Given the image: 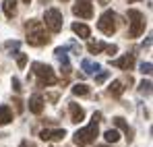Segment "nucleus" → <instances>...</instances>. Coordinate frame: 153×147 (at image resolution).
<instances>
[{"label":"nucleus","instance_id":"f257e3e1","mask_svg":"<svg viewBox=\"0 0 153 147\" xmlns=\"http://www.w3.org/2000/svg\"><path fill=\"white\" fill-rule=\"evenodd\" d=\"M25 31H27V44L35 46V48L50 44V40H52L50 35H48V31H46V27H44V23L35 21V19H31V21L25 23Z\"/></svg>","mask_w":153,"mask_h":147},{"label":"nucleus","instance_id":"f03ea898","mask_svg":"<svg viewBox=\"0 0 153 147\" xmlns=\"http://www.w3.org/2000/svg\"><path fill=\"white\" fill-rule=\"evenodd\" d=\"M100 122H102V114H100V112H95V114H93V118H91V124H89V126H85V128H81V131H76L75 135H73L75 145H79V147L91 145V143L95 141L97 133H100Z\"/></svg>","mask_w":153,"mask_h":147},{"label":"nucleus","instance_id":"7ed1b4c3","mask_svg":"<svg viewBox=\"0 0 153 147\" xmlns=\"http://www.w3.org/2000/svg\"><path fill=\"white\" fill-rule=\"evenodd\" d=\"M31 71H33L35 79H37V83H39L42 87H44V85H56V83H58V79H56V75H54V69H52L50 64L33 62Z\"/></svg>","mask_w":153,"mask_h":147},{"label":"nucleus","instance_id":"20e7f679","mask_svg":"<svg viewBox=\"0 0 153 147\" xmlns=\"http://www.w3.org/2000/svg\"><path fill=\"white\" fill-rule=\"evenodd\" d=\"M145 33V15L137 8L128 10V37H139Z\"/></svg>","mask_w":153,"mask_h":147},{"label":"nucleus","instance_id":"39448f33","mask_svg":"<svg viewBox=\"0 0 153 147\" xmlns=\"http://www.w3.org/2000/svg\"><path fill=\"white\" fill-rule=\"evenodd\" d=\"M97 29L103 35H114L116 29H118V15L114 10H105L100 17V21H97Z\"/></svg>","mask_w":153,"mask_h":147},{"label":"nucleus","instance_id":"423d86ee","mask_svg":"<svg viewBox=\"0 0 153 147\" xmlns=\"http://www.w3.org/2000/svg\"><path fill=\"white\" fill-rule=\"evenodd\" d=\"M44 25L48 27L50 33H60L62 31V13L58 8H48L44 13Z\"/></svg>","mask_w":153,"mask_h":147},{"label":"nucleus","instance_id":"0eeeda50","mask_svg":"<svg viewBox=\"0 0 153 147\" xmlns=\"http://www.w3.org/2000/svg\"><path fill=\"white\" fill-rule=\"evenodd\" d=\"M73 13L81 19H91L93 17V4L91 0H76L73 4Z\"/></svg>","mask_w":153,"mask_h":147},{"label":"nucleus","instance_id":"6e6552de","mask_svg":"<svg viewBox=\"0 0 153 147\" xmlns=\"http://www.w3.org/2000/svg\"><path fill=\"white\" fill-rule=\"evenodd\" d=\"M64 135H66L64 128H44L39 133V139L42 141H60V139H64Z\"/></svg>","mask_w":153,"mask_h":147},{"label":"nucleus","instance_id":"1a4fd4ad","mask_svg":"<svg viewBox=\"0 0 153 147\" xmlns=\"http://www.w3.org/2000/svg\"><path fill=\"white\" fill-rule=\"evenodd\" d=\"M112 64L118 66V69H122V71H132V66H134V54H124L122 58H114Z\"/></svg>","mask_w":153,"mask_h":147},{"label":"nucleus","instance_id":"9d476101","mask_svg":"<svg viewBox=\"0 0 153 147\" xmlns=\"http://www.w3.org/2000/svg\"><path fill=\"white\" fill-rule=\"evenodd\" d=\"M114 126H118V128H120V131L124 133V137H126V141H128V143H132V137H134V131H132V128L128 126V122L124 120V118H122V116H116V118H114Z\"/></svg>","mask_w":153,"mask_h":147},{"label":"nucleus","instance_id":"9b49d317","mask_svg":"<svg viewBox=\"0 0 153 147\" xmlns=\"http://www.w3.org/2000/svg\"><path fill=\"white\" fill-rule=\"evenodd\" d=\"M68 112H71V122H83L85 118V110L79 106V104H68Z\"/></svg>","mask_w":153,"mask_h":147},{"label":"nucleus","instance_id":"f8f14e48","mask_svg":"<svg viewBox=\"0 0 153 147\" xmlns=\"http://www.w3.org/2000/svg\"><path fill=\"white\" fill-rule=\"evenodd\" d=\"M29 112H33V114L44 112V98L42 96H31L29 98Z\"/></svg>","mask_w":153,"mask_h":147},{"label":"nucleus","instance_id":"ddd939ff","mask_svg":"<svg viewBox=\"0 0 153 147\" xmlns=\"http://www.w3.org/2000/svg\"><path fill=\"white\" fill-rule=\"evenodd\" d=\"M8 122H13V110L8 106H0V126H6Z\"/></svg>","mask_w":153,"mask_h":147},{"label":"nucleus","instance_id":"4468645a","mask_svg":"<svg viewBox=\"0 0 153 147\" xmlns=\"http://www.w3.org/2000/svg\"><path fill=\"white\" fill-rule=\"evenodd\" d=\"M2 8H4V15L8 19H13L17 15V0H4L2 2Z\"/></svg>","mask_w":153,"mask_h":147},{"label":"nucleus","instance_id":"2eb2a0df","mask_svg":"<svg viewBox=\"0 0 153 147\" xmlns=\"http://www.w3.org/2000/svg\"><path fill=\"white\" fill-rule=\"evenodd\" d=\"M122 91H124L122 81H112V83H110V87H108V93H110V96H114V98H120V96H122Z\"/></svg>","mask_w":153,"mask_h":147},{"label":"nucleus","instance_id":"dca6fc26","mask_svg":"<svg viewBox=\"0 0 153 147\" xmlns=\"http://www.w3.org/2000/svg\"><path fill=\"white\" fill-rule=\"evenodd\" d=\"M73 31H75L79 37H89V35H91V29L85 23H75L73 25Z\"/></svg>","mask_w":153,"mask_h":147},{"label":"nucleus","instance_id":"f3484780","mask_svg":"<svg viewBox=\"0 0 153 147\" xmlns=\"http://www.w3.org/2000/svg\"><path fill=\"white\" fill-rule=\"evenodd\" d=\"M102 66L97 62H91V60H83V73L85 75H95Z\"/></svg>","mask_w":153,"mask_h":147},{"label":"nucleus","instance_id":"a211bd4d","mask_svg":"<svg viewBox=\"0 0 153 147\" xmlns=\"http://www.w3.org/2000/svg\"><path fill=\"white\" fill-rule=\"evenodd\" d=\"M103 139H105L108 143H116V141L120 139V133H118V131H114V128H110V131H105V133H103Z\"/></svg>","mask_w":153,"mask_h":147},{"label":"nucleus","instance_id":"6ab92c4d","mask_svg":"<svg viewBox=\"0 0 153 147\" xmlns=\"http://www.w3.org/2000/svg\"><path fill=\"white\" fill-rule=\"evenodd\" d=\"M73 93L75 96H89V87L85 83H76V85H73Z\"/></svg>","mask_w":153,"mask_h":147},{"label":"nucleus","instance_id":"aec40b11","mask_svg":"<svg viewBox=\"0 0 153 147\" xmlns=\"http://www.w3.org/2000/svg\"><path fill=\"white\" fill-rule=\"evenodd\" d=\"M87 50H89L91 54H97V52L105 50V44H102V42H89V44H87Z\"/></svg>","mask_w":153,"mask_h":147},{"label":"nucleus","instance_id":"412c9836","mask_svg":"<svg viewBox=\"0 0 153 147\" xmlns=\"http://www.w3.org/2000/svg\"><path fill=\"white\" fill-rule=\"evenodd\" d=\"M139 91L141 93H151V81H141V85H139Z\"/></svg>","mask_w":153,"mask_h":147},{"label":"nucleus","instance_id":"4be33fe9","mask_svg":"<svg viewBox=\"0 0 153 147\" xmlns=\"http://www.w3.org/2000/svg\"><path fill=\"white\" fill-rule=\"evenodd\" d=\"M17 64H19V69H25V64H27L25 54H19V52H17Z\"/></svg>","mask_w":153,"mask_h":147},{"label":"nucleus","instance_id":"5701e85b","mask_svg":"<svg viewBox=\"0 0 153 147\" xmlns=\"http://www.w3.org/2000/svg\"><path fill=\"white\" fill-rule=\"evenodd\" d=\"M151 69H153L151 62H143V64H141V73L143 75H151Z\"/></svg>","mask_w":153,"mask_h":147},{"label":"nucleus","instance_id":"b1692460","mask_svg":"<svg viewBox=\"0 0 153 147\" xmlns=\"http://www.w3.org/2000/svg\"><path fill=\"white\" fill-rule=\"evenodd\" d=\"M13 89H15L17 93H21V89H23V87H21V81H19L17 77H13Z\"/></svg>","mask_w":153,"mask_h":147},{"label":"nucleus","instance_id":"393cba45","mask_svg":"<svg viewBox=\"0 0 153 147\" xmlns=\"http://www.w3.org/2000/svg\"><path fill=\"white\" fill-rule=\"evenodd\" d=\"M108 77H110V73H108V71H103V73H100L97 77H95V83H103Z\"/></svg>","mask_w":153,"mask_h":147},{"label":"nucleus","instance_id":"a878e982","mask_svg":"<svg viewBox=\"0 0 153 147\" xmlns=\"http://www.w3.org/2000/svg\"><path fill=\"white\" fill-rule=\"evenodd\" d=\"M105 52H108V54H110V56H114V54H116V52H118V48H116V46H114V44H112V46H105Z\"/></svg>","mask_w":153,"mask_h":147},{"label":"nucleus","instance_id":"bb28decb","mask_svg":"<svg viewBox=\"0 0 153 147\" xmlns=\"http://www.w3.org/2000/svg\"><path fill=\"white\" fill-rule=\"evenodd\" d=\"M19 147H33V145H31L29 141H23V143H21V145H19Z\"/></svg>","mask_w":153,"mask_h":147},{"label":"nucleus","instance_id":"cd10ccee","mask_svg":"<svg viewBox=\"0 0 153 147\" xmlns=\"http://www.w3.org/2000/svg\"><path fill=\"white\" fill-rule=\"evenodd\" d=\"M97 147H108V145H97Z\"/></svg>","mask_w":153,"mask_h":147},{"label":"nucleus","instance_id":"c85d7f7f","mask_svg":"<svg viewBox=\"0 0 153 147\" xmlns=\"http://www.w3.org/2000/svg\"><path fill=\"white\" fill-rule=\"evenodd\" d=\"M23 2H31V0H23Z\"/></svg>","mask_w":153,"mask_h":147},{"label":"nucleus","instance_id":"c756f323","mask_svg":"<svg viewBox=\"0 0 153 147\" xmlns=\"http://www.w3.org/2000/svg\"><path fill=\"white\" fill-rule=\"evenodd\" d=\"M62 2H66V0H62Z\"/></svg>","mask_w":153,"mask_h":147},{"label":"nucleus","instance_id":"7c9ffc66","mask_svg":"<svg viewBox=\"0 0 153 147\" xmlns=\"http://www.w3.org/2000/svg\"><path fill=\"white\" fill-rule=\"evenodd\" d=\"M44 2H46V0H44Z\"/></svg>","mask_w":153,"mask_h":147}]
</instances>
